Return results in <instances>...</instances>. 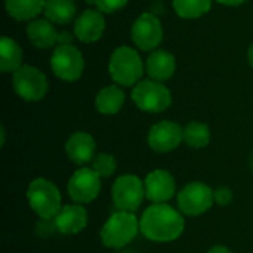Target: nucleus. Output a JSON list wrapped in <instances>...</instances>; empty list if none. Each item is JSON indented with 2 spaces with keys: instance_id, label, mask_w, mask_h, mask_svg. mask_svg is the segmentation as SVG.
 Returning <instances> with one entry per match:
<instances>
[{
  "instance_id": "nucleus-3",
  "label": "nucleus",
  "mask_w": 253,
  "mask_h": 253,
  "mask_svg": "<svg viewBox=\"0 0 253 253\" xmlns=\"http://www.w3.org/2000/svg\"><path fill=\"white\" fill-rule=\"evenodd\" d=\"M27 202L31 211L42 219H53L62 209V197L58 187L46 178H36L30 182Z\"/></svg>"
},
{
  "instance_id": "nucleus-22",
  "label": "nucleus",
  "mask_w": 253,
  "mask_h": 253,
  "mask_svg": "<svg viewBox=\"0 0 253 253\" xmlns=\"http://www.w3.org/2000/svg\"><path fill=\"white\" fill-rule=\"evenodd\" d=\"M76 3L73 0H46L43 13L55 24H68L76 16Z\"/></svg>"
},
{
  "instance_id": "nucleus-33",
  "label": "nucleus",
  "mask_w": 253,
  "mask_h": 253,
  "mask_svg": "<svg viewBox=\"0 0 253 253\" xmlns=\"http://www.w3.org/2000/svg\"><path fill=\"white\" fill-rule=\"evenodd\" d=\"M251 165H252V168H253V154H252V159H251Z\"/></svg>"
},
{
  "instance_id": "nucleus-18",
  "label": "nucleus",
  "mask_w": 253,
  "mask_h": 253,
  "mask_svg": "<svg viewBox=\"0 0 253 253\" xmlns=\"http://www.w3.org/2000/svg\"><path fill=\"white\" fill-rule=\"evenodd\" d=\"M176 68L173 55L168 50H154L147 59V73L156 82L169 80Z\"/></svg>"
},
{
  "instance_id": "nucleus-29",
  "label": "nucleus",
  "mask_w": 253,
  "mask_h": 253,
  "mask_svg": "<svg viewBox=\"0 0 253 253\" xmlns=\"http://www.w3.org/2000/svg\"><path fill=\"white\" fill-rule=\"evenodd\" d=\"M73 34L68 33V31H62L59 33V37H58V44H71L73 42Z\"/></svg>"
},
{
  "instance_id": "nucleus-17",
  "label": "nucleus",
  "mask_w": 253,
  "mask_h": 253,
  "mask_svg": "<svg viewBox=\"0 0 253 253\" xmlns=\"http://www.w3.org/2000/svg\"><path fill=\"white\" fill-rule=\"evenodd\" d=\"M27 36L37 49H49L58 43L59 33L49 19H33L27 25Z\"/></svg>"
},
{
  "instance_id": "nucleus-15",
  "label": "nucleus",
  "mask_w": 253,
  "mask_h": 253,
  "mask_svg": "<svg viewBox=\"0 0 253 253\" xmlns=\"http://www.w3.org/2000/svg\"><path fill=\"white\" fill-rule=\"evenodd\" d=\"M105 30V19L101 10L87 9L74 22V36L83 43L99 40Z\"/></svg>"
},
{
  "instance_id": "nucleus-27",
  "label": "nucleus",
  "mask_w": 253,
  "mask_h": 253,
  "mask_svg": "<svg viewBox=\"0 0 253 253\" xmlns=\"http://www.w3.org/2000/svg\"><path fill=\"white\" fill-rule=\"evenodd\" d=\"M36 234L42 239H46V237H50L56 230V225H55V219H42L36 224Z\"/></svg>"
},
{
  "instance_id": "nucleus-25",
  "label": "nucleus",
  "mask_w": 253,
  "mask_h": 253,
  "mask_svg": "<svg viewBox=\"0 0 253 253\" xmlns=\"http://www.w3.org/2000/svg\"><path fill=\"white\" fill-rule=\"evenodd\" d=\"M92 169L101 176V178H108L111 176L116 169H117V162L116 157L110 153H99L93 157L92 160Z\"/></svg>"
},
{
  "instance_id": "nucleus-34",
  "label": "nucleus",
  "mask_w": 253,
  "mask_h": 253,
  "mask_svg": "<svg viewBox=\"0 0 253 253\" xmlns=\"http://www.w3.org/2000/svg\"><path fill=\"white\" fill-rule=\"evenodd\" d=\"M122 253H135V252H130V251H125V252H122Z\"/></svg>"
},
{
  "instance_id": "nucleus-14",
  "label": "nucleus",
  "mask_w": 253,
  "mask_h": 253,
  "mask_svg": "<svg viewBox=\"0 0 253 253\" xmlns=\"http://www.w3.org/2000/svg\"><path fill=\"white\" fill-rule=\"evenodd\" d=\"M56 230L64 236H74L82 233L87 227V211L83 208V205L74 203L62 206L59 213L53 218Z\"/></svg>"
},
{
  "instance_id": "nucleus-1",
  "label": "nucleus",
  "mask_w": 253,
  "mask_h": 253,
  "mask_svg": "<svg viewBox=\"0 0 253 253\" xmlns=\"http://www.w3.org/2000/svg\"><path fill=\"white\" fill-rule=\"evenodd\" d=\"M139 224L142 236L156 243H170L179 239L185 230L182 213L166 203H153L148 206Z\"/></svg>"
},
{
  "instance_id": "nucleus-31",
  "label": "nucleus",
  "mask_w": 253,
  "mask_h": 253,
  "mask_svg": "<svg viewBox=\"0 0 253 253\" xmlns=\"http://www.w3.org/2000/svg\"><path fill=\"white\" fill-rule=\"evenodd\" d=\"M216 1L221 4H225V6H239V4L245 3L246 0H216Z\"/></svg>"
},
{
  "instance_id": "nucleus-13",
  "label": "nucleus",
  "mask_w": 253,
  "mask_h": 253,
  "mask_svg": "<svg viewBox=\"0 0 253 253\" xmlns=\"http://www.w3.org/2000/svg\"><path fill=\"white\" fill-rule=\"evenodd\" d=\"M145 197L153 203H166L173 199L176 193L175 178L165 169L151 170L144 181Z\"/></svg>"
},
{
  "instance_id": "nucleus-6",
  "label": "nucleus",
  "mask_w": 253,
  "mask_h": 253,
  "mask_svg": "<svg viewBox=\"0 0 253 253\" xmlns=\"http://www.w3.org/2000/svg\"><path fill=\"white\" fill-rule=\"evenodd\" d=\"M12 86L16 95L28 102L42 101L49 90L46 76L39 68L25 64L13 73Z\"/></svg>"
},
{
  "instance_id": "nucleus-28",
  "label": "nucleus",
  "mask_w": 253,
  "mask_h": 253,
  "mask_svg": "<svg viewBox=\"0 0 253 253\" xmlns=\"http://www.w3.org/2000/svg\"><path fill=\"white\" fill-rule=\"evenodd\" d=\"M213 196H215V203L218 206H222V208L224 206H228L233 202V199H234L233 191L230 188H227V187H221V188L215 190Z\"/></svg>"
},
{
  "instance_id": "nucleus-26",
  "label": "nucleus",
  "mask_w": 253,
  "mask_h": 253,
  "mask_svg": "<svg viewBox=\"0 0 253 253\" xmlns=\"http://www.w3.org/2000/svg\"><path fill=\"white\" fill-rule=\"evenodd\" d=\"M98 10L104 12V13H113L120 10L122 7L126 6L127 0H90Z\"/></svg>"
},
{
  "instance_id": "nucleus-30",
  "label": "nucleus",
  "mask_w": 253,
  "mask_h": 253,
  "mask_svg": "<svg viewBox=\"0 0 253 253\" xmlns=\"http://www.w3.org/2000/svg\"><path fill=\"white\" fill-rule=\"evenodd\" d=\"M208 253H233V252H231L228 248H225V246H222V245H218V246L211 248Z\"/></svg>"
},
{
  "instance_id": "nucleus-32",
  "label": "nucleus",
  "mask_w": 253,
  "mask_h": 253,
  "mask_svg": "<svg viewBox=\"0 0 253 253\" xmlns=\"http://www.w3.org/2000/svg\"><path fill=\"white\" fill-rule=\"evenodd\" d=\"M248 58H249V62H251V65L253 67V44L249 47V52H248Z\"/></svg>"
},
{
  "instance_id": "nucleus-2",
  "label": "nucleus",
  "mask_w": 253,
  "mask_h": 253,
  "mask_svg": "<svg viewBox=\"0 0 253 253\" xmlns=\"http://www.w3.org/2000/svg\"><path fill=\"white\" fill-rule=\"evenodd\" d=\"M141 231L139 219L132 212H114L101 228V242L108 249L126 248Z\"/></svg>"
},
{
  "instance_id": "nucleus-23",
  "label": "nucleus",
  "mask_w": 253,
  "mask_h": 253,
  "mask_svg": "<svg viewBox=\"0 0 253 253\" xmlns=\"http://www.w3.org/2000/svg\"><path fill=\"white\" fill-rule=\"evenodd\" d=\"M184 142L194 150L208 147L211 142L209 126L202 122H190L184 127Z\"/></svg>"
},
{
  "instance_id": "nucleus-12",
  "label": "nucleus",
  "mask_w": 253,
  "mask_h": 253,
  "mask_svg": "<svg viewBox=\"0 0 253 253\" xmlns=\"http://www.w3.org/2000/svg\"><path fill=\"white\" fill-rule=\"evenodd\" d=\"M184 141V129L170 120H162L151 126L148 132V145L157 153H170Z\"/></svg>"
},
{
  "instance_id": "nucleus-20",
  "label": "nucleus",
  "mask_w": 253,
  "mask_h": 253,
  "mask_svg": "<svg viewBox=\"0 0 253 253\" xmlns=\"http://www.w3.org/2000/svg\"><path fill=\"white\" fill-rule=\"evenodd\" d=\"M22 49L21 46L9 39L1 37L0 40V70L3 73H15L22 67Z\"/></svg>"
},
{
  "instance_id": "nucleus-11",
  "label": "nucleus",
  "mask_w": 253,
  "mask_h": 253,
  "mask_svg": "<svg viewBox=\"0 0 253 253\" xmlns=\"http://www.w3.org/2000/svg\"><path fill=\"white\" fill-rule=\"evenodd\" d=\"M133 43L142 50L156 49L163 39V28L159 18L150 12L139 15L130 30Z\"/></svg>"
},
{
  "instance_id": "nucleus-4",
  "label": "nucleus",
  "mask_w": 253,
  "mask_h": 253,
  "mask_svg": "<svg viewBox=\"0 0 253 253\" xmlns=\"http://www.w3.org/2000/svg\"><path fill=\"white\" fill-rule=\"evenodd\" d=\"M108 70L111 79L122 86L138 84L144 74V65L138 52L129 46H120L111 53Z\"/></svg>"
},
{
  "instance_id": "nucleus-21",
  "label": "nucleus",
  "mask_w": 253,
  "mask_h": 253,
  "mask_svg": "<svg viewBox=\"0 0 253 253\" xmlns=\"http://www.w3.org/2000/svg\"><path fill=\"white\" fill-rule=\"evenodd\" d=\"M46 0H4L9 16L16 21H33L44 9Z\"/></svg>"
},
{
  "instance_id": "nucleus-7",
  "label": "nucleus",
  "mask_w": 253,
  "mask_h": 253,
  "mask_svg": "<svg viewBox=\"0 0 253 253\" xmlns=\"http://www.w3.org/2000/svg\"><path fill=\"white\" fill-rule=\"evenodd\" d=\"M111 197L117 211L135 213L145 199L144 182L136 175H122L113 184Z\"/></svg>"
},
{
  "instance_id": "nucleus-16",
  "label": "nucleus",
  "mask_w": 253,
  "mask_h": 253,
  "mask_svg": "<svg viewBox=\"0 0 253 253\" xmlns=\"http://www.w3.org/2000/svg\"><path fill=\"white\" fill-rule=\"evenodd\" d=\"M96 150V142L93 136L87 132H76L65 142L67 157L77 166L92 163Z\"/></svg>"
},
{
  "instance_id": "nucleus-24",
  "label": "nucleus",
  "mask_w": 253,
  "mask_h": 253,
  "mask_svg": "<svg viewBox=\"0 0 253 253\" xmlns=\"http://www.w3.org/2000/svg\"><path fill=\"white\" fill-rule=\"evenodd\" d=\"M212 0H173L175 12L185 19L200 18L209 12Z\"/></svg>"
},
{
  "instance_id": "nucleus-19",
  "label": "nucleus",
  "mask_w": 253,
  "mask_h": 253,
  "mask_svg": "<svg viewBox=\"0 0 253 253\" xmlns=\"http://www.w3.org/2000/svg\"><path fill=\"white\" fill-rule=\"evenodd\" d=\"M123 104H125V92L114 84L102 87L95 98L96 110L105 116L117 114L122 110Z\"/></svg>"
},
{
  "instance_id": "nucleus-9",
  "label": "nucleus",
  "mask_w": 253,
  "mask_h": 253,
  "mask_svg": "<svg viewBox=\"0 0 253 253\" xmlns=\"http://www.w3.org/2000/svg\"><path fill=\"white\" fill-rule=\"evenodd\" d=\"M53 74L64 82H76L84 70V58L73 44H58L50 58Z\"/></svg>"
},
{
  "instance_id": "nucleus-8",
  "label": "nucleus",
  "mask_w": 253,
  "mask_h": 253,
  "mask_svg": "<svg viewBox=\"0 0 253 253\" xmlns=\"http://www.w3.org/2000/svg\"><path fill=\"white\" fill-rule=\"evenodd\" d=\"M213 190L200 181L187 184L178 193V209L187 216H200L206 213L215 203Z\"/></svg>"
},
{
  "instance_id": "nucleus-10",
  "label": "nucleus",
  "mask_w": 253,
  "mask_h": 253,
  "mask_svg": "<svg viewBox=\"0 0 253 253\" xmlns=\"http://www.w3.org/2000/svg\"><path fill=\"white\" fill-rule=\"evenodd\" d=\"M68 196L79 205L93 202L101 191V176L92 168L77 169L67 184Z\"/></svg>"
},
{
  "instance_id": "nucleus-5",
  "label": "nucleus",
  "mask_w": 253,
  "mask_h": 253,
  "mask_svg": "<svg viewBox=\"0 0 253 253\" xmlns=\"http://www.w3.org/2000/svg\"><path fill=\"white\" fill-rule=\"evenodd\" d=\"M132 99L135 105L145 113H162L172 104L170 90L163 83L156 80H141L135 84Z\"/></svg>"
}]
</instances>
